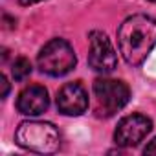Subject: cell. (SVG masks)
<instances>
[{"label": "cell", "instance_id": "obj_6", "mask_svg": "<svg viewBox=\"0 0 156 156\" xmlns=\"http://www.w3.org/2000/svg\"><path fill=\"white\" fill-rule=\"evenodd\" d=\"M152 121L143 114H130L118 123L114 132V141L119 147H136L151 132Z\"/></svg>", "mask_w": 156, "mask_h": 156}, {"label": "cell", "instance_id": "obj_5", "mask_svg": "<svg viewBox=\"0 0 156 156\" xmlns=\"http://www.w3.org/2000/svg\"><path fill=\"white\" fill-rule=\"evenodd\" d=\"M90 53H88V64L92 70L99 73H108L118 66L116 51L110 44V39L103 31H90Z\"/></svg>", "mask_w": 156, "mask_h": 156}, {"label": "cell", "instance_id": "obj_11", "mask_svg": "<svg viewBox=\"0 0 156 156\" xmlns=\"http://www.w3.org/2000/svg\"><path fill=\"white\" fill-rule=\"evenodd\" d=\"M143 152H145V154H156V138H154L147 147H145V151H143Z\"/></svg>", "mask_w": 156, "mask_h": 156}, {"label": "cell", "instance_id": "obj_7", "mask_svg": "<svg viewBox=\"0 0 156 156\" xmlns=\"http://www.w3.org/2000/svg\"><path fill=\"white\" fill-rule=\"evenodd\" d=\"M57 108L64 116H81L88 108V94L81 83H66L57 92Z\"/></svg>", "mask_w": 156, "mask_h": 156}, {"label": "cell", "instance_id": "obj_2", "mask_svg": "<svg viewBox=\"0 0 156 156\" xmlns=\"http://www.w3.org/2000/svg\"><path fill=\"white\" fill-rule=\"evenodd\" d=\"M15 140L20 147L41 154H51L61 145V134L50 121H22L15 132Z\"/></svg>", "mask_w": 156, "mask_h": 156}, {"label": "cell", "instance_id": "obj_1", "mask_svg": "<svg viewBox=\"0 0 156 156\" xmlns=\"http://www.w3.org/2000/svg\"><path fill=\"white\" fill-rule=\"evenodd\" d=\"M118 46L130 66L141 64L156 46V19L132 15L118 30Z\"/></svg>", "mask_w": 156, "mask_h": 156}, {"label": "cell", "instance_id": "obj_10", "mask_svg": "<svg viewBox=\"0 0 156 156\" xmlns=\"http://www.w3.org/2000/svg\"><path fill=\"white\" fill-rule=\"evenodd\" d=\"M0 85H2V94H0V98L6 99L8 94H9V83H8V77L6 75H0Z\"/></svg>", "mask_w": 156, "mask_h": 156}, {"label": "cell", "instance_id": "obj_4", "mask_svg": "<svg viewBox=\"0 0 156 156\" xmlns=\"http://www.w3.org/2000/svg\"><path fill=\"white\" fill-rule=\"evenodd\" d=\"M75 62H77V59H75L73 48L64 39L50 41L48 44H44V48L41 50V53L37 57V64L41 68V72L48 73L51 77L66 75L68 72H72L75 68Z\"/></svg>", "mask_w": 156, "mask_h": 156}, {"label": "cell", "instance_id": "obj_12", "mask_svg": "<svg viewBox=\"0 0 156 156\" xmlns=\"http://www.w3.org/2000/svg\"><path fill=\"white\" fill-rule=\"evenodd\" d=\"M22 6H31V4H37V2H42V0H19Z\"/></svg>", "mask_w": 156, "mask_h": 156}, {"label": "cell", "instance_id": "obj_3", "mask_svg": "<svg viewBox=\"0 0 156 156\" xmlns=\"http://www.w3.org/2000/svg\"><path fill=\"white\" fill-rule=\"evenodd\" d=\"M130 98V90L123 81L96 79L94 81V110L99 118H110L119 112Z\"/></svg>", "mask_w": 156, "mask_h": 156}, {"label": "cell", "instance_id": "obj_13", "mask_svg": "<svg viewBox=\"0 0 156 156\" xmlns=\"http://www.w3.org/2000/svg\"><path fill=\"white\" fill-rule=\"evenodd\" d=\"M149 2H156V0H149Z\"/></svg>", "mask_w": 156, "mask_h": 156}, {"label": "cell", "instance_id": "obj_8", "mask_svg": "<svg viewBox=\"0 0 156 156\" xmlns=\"http://www.w3.org/2000/svg\"><path fill=\"white\" fill-rule=\"evenodd\" d=\"M48 105H50L48 90L41 85L26 87L17 99V110L24 116H39L48 108Z\"/></svg>", "mask_w": 156, "mask_h": 156}, {"label": "cell", "instance_id": "obj_9", "mask_svg": "<svg viewBox=\"0 0 156 156\" xmlns=\"http://www.w3.org/2000/svg\"><path fill=\"white\" fill-rule=\"evenodd\" d=\"M13 77H15V81H24L26 77H30L31 73V62L26 59V57H19L15 62H13Z\"/></svg>", "mask_w": 156, "mask_h": 156}]
</instances>
